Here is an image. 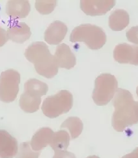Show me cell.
<instances>
[{
    "instance_id": "6da1fadb",
    "label": "cell",
    "mask_w": 138,
    "mask_h": 158,
    "mask_svg": "<svg viewBox=\"0 0 138 158\" xmlns=\"http://www.w3.org/2000/svg\"><path fill=\"white\" fill-rule=\"evenodd\" d=\"M25 56L34 64L35 70L40 75L47 78H52L57 75L59 67L54 56L51 54L44 42L32 43L26 49Z\"/></svg>"
},
{
    "instance_id": "7a4b0ae2",
    "label": "cell",
    "mask_w": 138,
    "mask_h": 158,
    "mask_svg": "<svg viewBox=\"0 0 138 158\" xmlns=\"http://www.w3.org/2000/svg\"><path fill=\"white\" fill-rule=\"evenodd\" d=\"M72 43L83 42L91 50H99L107 42V35L101 27L92 24H82L75 27L70 35Z\"/></svg>"
},
{
    "instance_id": "3957f363",
    "label": "cell",
    "mask_w": 138,
    "mask_h": 158,
    "mask_svg": "<svg viewBox=\"0 0 138 158\" xmlns=\"http://www.w3.org/2000/svg\"><path fill=\"white\" fill-rule=\"evenodd\" d=\"M48 85L37 79H30L24 85V92L19 99V106L26 113L38 110L41 96L47 94Z\"/></svg>"
},
{
    "instance_id": "277c9868",
    "label": "cell",
    "mask_w": 138,
    "mask_h": 158,
    "mask_svg": "<svg viewBox=\"0 0 138 158\" xmlns=\"http://www.w3.org/2000/svg\"><path fill=\"white\" fill-rule=\"evenodd\" d=\"M72 104V95L67 90H61L56 95L46 98L41 109L46 116L54 118L68 112L71 109Z\"/></svg>"
},
{
    "instance_id": "5b68a950",
    "label": "cell",
    "mask_w": 138,
    "mask_h": 158,
    "mask_svg": "<svg viewBox=\"0 0 138 158\" xmlns=\"http://www.w3.org/2000/svg\"><path fill=\"white\" fill-rule=\"evenodd\" d=\"M21 76L18 71L10 69L0 77V100L5 103L12 102L17 98Z\"/></svg>"
},
{
    "instance_id": "8992f818",
    "label": "cell",
    "mask_w": 138,
    "mask_h": 158,
    "mask_svg": "<svg viewBox=\"0 0 138 158\" xmlns=\"http://www.w3.org/2000/svg\"><path fill=\"white\" fill-rule=\"evenodd\" d=\"M118 86L115 77L111 74L104 73L99 75L95 80V89L93 92V99L98 105L107 102Z\"/></svg>"
},
{
    "instance_id": "52a82bcc",
    "label": "cell",
    "mask_w": 138,
    "mask_h": 158,
    "mask_svg": "<svg viewBox=\"0 0 138 158\" xmlns=\"http://www.w3.org/2000/svg\"><path fill=\"white\" fill-rule=\"evenodd\" d=\"M115 4L114 0H82L80 2V7L86 15L101 16L111 10Z\"/></svg>"
},
{
    "instance_id": "ba28073f",
    "label": "cell",
    "mask_w": 138,
    "mask_h": 158,
    "mask_svg": "<svg viewBox=\"0 0 138 158\" xmlns=\"http://www.w3.org/2000/svg\"><path fill=\"white\" fill-rule=\"evenodd\" d=\"M68 32V27L62 21H55L50 24L44 34L45 41L49 45H59Z\"/></svg>"
},
{
    "instance_id": "9c48e42d",
    "label": "cell",
    "mask_w": 138,
    "mask_h": 158,
    "mask_svg": "<svg viewBox=\"0 0 138 158\" xmlns=\"http://www.w3.org/2000/svg\"><path fill=\"white\" fill-rule=\"evenodd\" d=\"M113 57L119 63L138 64V48L125 44H119L114 50Z\"/></svg>"
},
{
    "instance_id": "30bf717a",
    "label": "cell",
    "mask_w": 138,
    "mask_h": 158,
    "mask_svg": "<svg viewBox=\"0 0 138 158\" xmlns=\"http://www.w3.org/2000/svg\"><path fill=\"white\" fill-rule=\"evenodd\" d=\"M18 141L8 132L0 130V158H13L18 152Z\"/></svg>"
},
{
    "instance_id": "8fae6325",
    "label": "cell",
    "mask_w": 138,
    "mask_h": 158,
    "mask_svg": "<svg viewBox=\"0 0 138 158\" xmlns=\"http://www.w3.org/2000/svg\"><path fill=\"white\" fill-rule=\"evenodd\" d=\"M54 56L59 68L70 70L76 65V57L67 44L58 45Z\"/></svg>"
},
{
    "instance_id": "7c38bea8",
    "label": "cell",
    "mask_w": 138,
    "mask_h": 158,
    "mask_svg": "<svg viewBox=\"0 0 138 158\" xmlns=\"http://www.w3.org/2000/svg\"><path fill=\"white\" fill-rule=\"evenodd\" d=\"M129 17L128 13L121 9L114 10L108 18V25L114 31H120L128 25Z\"/></svg>"
},
{
    "instance_id": "4fadbf2b",
    "label": "cell",
    "mask_w": 138,
    "mask_h": 158,
    "mask_svg": "<svg viewBox=\"0 0 138 158\" xmlns=\"http://www.w3.org/2000/svg\"><path fill=\"white\" fill-rule=\"evenodd\" d=\"M52 131L48 128H43L36 132L31 141L33 150L37 151L45 147L51 138Z\"/></svg>"
},
{
    "instance_id": "5bb4252c",
    "label": "cell",
    "mask_w": 138,
    "mask_h": 158,
    "mask_svg": "<svg viewBox=\"0 0 138 158\" xmlns=\"http://www.w3.org/2000/svg\"><path fill=\"white\" fill-rule=\"evenodd\" d=\"M12 40L18 43H23L30 38L31 28L25 23H18L13 28Z\"/></svg>"
},
{
    "instance_id": "9a60e30c",
    "label": "cell",
    "mask_w": 138,
    "mask_h": 158,
    "mask_svg": "<svg viewBox=\"0 0 138 158\" xmlns=\"http://www.w3.org/2000/svg\"><path fill=\"white\" fill-rule=\"evenodd\" d=\"M61 127L68 128L70 131L72 138H76L82 133L83 124L79 119L77 118H70L64 122Z\"/></svg>"
},
{
    "instance_id": "2e32d148",
    "label": "cell",
    "mask_w": 138,
    "mask_h": 158,
    "mask_svg": "<svg viewBox=\"0 0 138 158\" xmlns=\"http://www.w3.org/2000/svg\"><path fill=\"white\" fill-rule=\"evenodd\" d=\"M16 9H13L12 14L18 18H24L28 16L31 10V6L28 1H14L12 2Z\"/></svg>"
},
{
    "instance_id": "e0dca14e",
    "label": "cell",
    "mask_w": 138,
    "mask_h": 158,
    "mask_svg": "<svg viewBox=\"0 0 138 158\" xmlns=\"http://www.w3.org/2000/svg\"><path fill=\"white\" fill-rule=\"evenodd\" d=\"M31 143L23 142L20 144L16 158H38L40 153L34 152Z\"/></svg>"
},
{
    "instance_id": "ac0fdd59",
    "label": "cell",
    "mask_w": 138,
    "mask_h": 158,
    "mask_svg": "<svg viewBox=\"0 0 138 158\" xmlns=\"http://www.w3.org/2000/svg\"><path fill=\"white\" fill-rule=\"evenodd\" d=\"M56 1H36V8L41 14H49L56 6Z\"/></svg>"
},
{
    "instance_id": "d6986e66",
    "label": "cell",
    "mask_w": 138,
    "mask_h": 158,
    "mask_svg": "<svg viewBox=\"0 0 138 158\" xmlns=\"http://www.w3.org/2000/svg\"><path fill=\"white\" fill-rule=\"evenodd\" d=\"M69 142V135L65 131L58 132L55 134L53 141V147H66Z\"/></svg>"
},
{
    "instance_id": "ffe728a7",
    "label": "cell",
    "mask_w": 138,
    "mask_h": 158,
    "mask_svg": "<svg viewBox=\"0 0 138 158\" xmlns=\"http://www.w3.org/2000/svg\"><path fill=\"white\" fill-rule=\"evenodd\" d=\"M127 37L130 41L138 44V27L131 28L127 32Z\"/></svg>"
}]
</instances>
